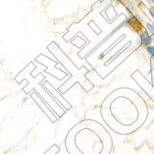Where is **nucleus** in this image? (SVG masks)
<instances>
[{
  "label": "nucleus",
  "instance_id": "nucleus-1",
  "mask_svg": "<svg viewBox=\"0 0 154 154\" xmlns=\"http://www.w3.org/2000/svg\"><path fill=\"white\" fill-rule=\"evenodd\" d=\"M128 23L131 25V27L134 28V30L137 31V32H140L141 29H142V25H141V23L139 22L135 17H132L131 19H129V20H128Z\"/></svg>",
  "mask_w": 154,
  "mask_h": 154
},
{
  "label": "nucleus",
  "instance_id": "nucleus-2",
  "mask_svg": "<svg viewBox=\"0 0 154 154\" xmlns=\"http://www.w3.org/2000/svg\"><path fill=\"white\" fill-rule=\"evenodd\" d=\"M141 42L143 45H149L151 42V38L149 36V34L148 33V32H145L141 34Z\"/></svg>",
  "mask_w": 154,
  "mask_h": 154
},
{
  "label": "nucleus",
  "instance_id": "nucleus-3",
  "mask_svg": "<svg viewBox=\"0 0 154 154\" xmlns=\"http://www.w3.org/2000/svg\"><path fill=\"white\" fill-rule=\"evenodd\" d=\"M147 27H148L149 31L151 33H153V32H154V27H153L150 23H147Z\"/></svg>",
  "mask_w": 154,
  "mask_h": 154
},
{
  "label": "nucleus",
  "instance_id": "nucleus-4",
  "mask_svg": "<svg viewBox=\"0 0 154 154\" xmlns=\"http://www.w3.org/2000/svg\"><path fill=\"white\" fill-rule=\"evenodd\" d=\"M151 1H152V2H154V0H151Z\"/></svg>",
  "mask_w": 154,
  "mask_h": 154
}]
</instances>
